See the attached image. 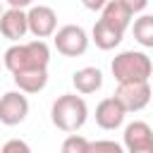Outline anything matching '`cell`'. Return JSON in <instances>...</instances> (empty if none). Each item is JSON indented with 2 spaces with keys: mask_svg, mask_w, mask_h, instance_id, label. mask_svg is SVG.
<instances>
[{
  "mask_svg": "<svg viewBox=\"0 0 153 153\" xmlns=\"http://www.w3.org/2000/svg\"><path fill=\"white\" fill-rule=\"evenodd\" d=\"M48 62H50V48L43 38H33L29 43L17 41L2 55V65L12 74L22 69H48Z\"/></svg>",
  "mask_w": 153,
  "mask_h": 153,
  "instance_id": "6da1fadb",
  "label": "cell"
},
{
  "mask_svg": "<svg viewBox=\"0 0 153 153\" xmlns=\"http://www.w3.org/2000/svg\"><path fill=\"white\" fill-rule=\"evenodd\" d=\"M50 120L65 134L79 131L88 120V105L76 93H62L50 108Z\"/></svg>",
  "mask_w": 153,
  "mask_h": 153,
  "instance_id": "7a4b0ae2",
  "label": "cell"
},
{
  "mask_svg": "<svg viewBox=\"0 0 153 153\" xmlns=\"http://www.w3.org/2000/svg\"><path fill=\"white\" fill-rule=\"evenodd\" d=\"M112 76L117 84L122 81H148L151 72H153V62L143 50H122L120 55H115L112 65Z\"/></svg>",
  "mask_w": 153,
  "mask_h": 153,
  "instance_id": "3957f363",
  "label": "cell"
},
{
  "mask_svg": "<svg viewBox=\"0 0 153 153\" xmlns=\"http://www.w3.org/2000/svg\"><path fill=\"white\" fill-rule=\"evenodd\" d=\"M53 43L57 48L60 55L65 57H79L88 50V33L76 26V24H65L60 29H55L53 33Z\"/></svg>",
  "mask_w": 153,
  "mask_h": 153,
  "instance_id": "277c9868",
  "label": "cell"
},
{
  "mask_svg": "<svg viewBox=\"0 0 153 153\" xmlns=\"http://www.w3.org/2000/svg\"><path fill=\"white\" fill-rule=\"evenodd\" d=\"M115 98L127 112H139L151 103V84L148 81H122L117 84Z\"/></svg>",
  "mask_w": 153,
  "mask_h": 153,
  "instance_id": "5b68a950",
  "label": "cell"
},
{
  "mask_svg": "<svg viewBox=\"0 0 153 153\" xmlns=\"http://www.w3.org/2000/svg\"><path fill=\"white\" fill-rule=\"evenodd\" d=\"M29 115V98L24 91H7L0 96V122L5 127H17Z\"/></svg>",
  "mask_w": 153,
  "mask_h": 153,
  "instance_id": "8992f818",
  "label": "cell"
},
{
  "mask_svg": "<svg viewBox=\"0 0 153 153\" xmlns=\"http://www.w3.org/2000/svg\"><path fill=\"white\" fill-rule=\"evenodd\" d=\"M26 26H29L31 36L50 38L57 29V14L48 5H31V10L26 12Z\"/></svg>",
  "mask_w": 153,
  "mask_h": 153,
  "instance_id": "52a82bcc",
  "label": "cell"
},
{
  "mask_svg": "<svg viewBox=\"0 0 153 153\" xmlns=\"http://www.w3.org/2000/svg\"><path fill=\"white\" fill-rule=\"evenodd\" d=\"M124 148L129 153H151L153 151V131L146 122L136 120V122H129L124 127Z\"/></svg>",
  "mask_w": 153,
  "mask_h": 153,
  "instance_id": "ba28073f",
  "label": "cell"
},
{
  "mask_svg": "<svg viewBox=\"0 0 153 153\" xmlns=\"http://www.w3.org/2000/svg\"><path fill=\"white\" fill-rule=\"evenodd\" d=\"M96 124L100 127V129H105V131H112V129H117V127H122V122H124V117H127V110L120 105V100L115 98V96H110V98H103L98 105H96Z\"/></svg>",
  "mask_w": 153,
  "mask_h": 153,
  "instance_id": "9c48e42d",
  "label": "cell"
},
{
  "mask_svg": "<svg viewBox=\"0 0 153 153\" xmlns=\"http://www.w3.org/2000/svg\"><path fill=\"white\" fill-rule=\"evenodd\" d=\"M0 33L7 38V41H22L26 33H29V26H26V12L19 10V7H10V10H2L0 14Z\"/></svg>",
  "mask_w": 153,
  "mask_h": 153,
  "instance_id": "30bf717a",
  "label": "cell"
},
{
  "mask_svg": "<svg viewBox=\"0 0 153 153\" xmlns=\"http://www.w3.org/2000/svg\"><path fill=\"white\" fill-rule=\"evenodd\" d=\"M98 12H100V19H103V22L112 24V26L120 29V31H127L129 24H131V17H134V12H131L124 2H120V0H105V5H103Z\"/></svg>",
  "mask_w": 153,
  "mask_h": 153,
  "instance_id": "8fae6325",
  "label": "cell"
},
{
  "mask_svg": "<svg viewBox=\"0 0 153 153\" xmlns=\"http://www.w3.org/2000/svg\"><path fill=\"white\" fill-rule=\"evenodd\" d=\"M122 36H124V31H120V29H115L112 24L98 19V22L93 24V29H91V38H88V41H93L100 50H112V48H117V45L122 43Z\"/></svg>",
  "mask_w": 153,
  "mask_h": 153,
  "instance_id": "7c38bea8",
  "label": "cell"
},
{
  "mask_svg": "<svg viewBox=\"0 0 153 153\" xmlns=\"http://www.w3.org/2000/svg\"><path fill=\"white\" fill-rule=\"evenodd\" d=\"M12 79H14V84H17L19 91H24V93H38L48 84V69H22V72H14Z\"/></svg>",
  "mask_w": 153,
  "mask_h": 153,
  "instance_id": "4fadbf2b",
  "label": "cell"
},
{
  "mask_svg": "<svg viewBox=\"0 0 153 153\" xmlns=\"http://www.w3.org/2000/svg\"><path fill=\"white\" fill-rule=\"evenodd\" d=\"M72 84L79 93L88 96V93H96L100 86H103V72L98 67H81L72 74Z\"/></svg>",
  "mask_w": 153,
  "mask_h": 153,
  "instance_id": "5bb4252c",
  "label": "cell"
},
{
  "mask_svg": "<svg viewBox=\"0 0 153 153\" xmlns=\"http://www.w3.org/2000/svg\"><path fill=\"white\" fill-rule=\"evenodd\" d=\"M134 38L139 45L153 48V17L151 14H141L139 19H134Z\"/></svg>",
  "mask_w": 153,
  "mask_h": 153,
  "instance_id": "9a60e30c",
  "label": "cell"
},
{
  "mask_svg": "<svg viewBox=\"0 0 153 153\" xmlns=\"http://www.w3.org/2000/svg\"><path fill=\"white\" fill-rule=\"evenodd\" d=\"M62 153H88V139L74 131L67 134V139L62 141Z\"/></svg>",
  "mask_w": 153,
  "mask_h": 153,
  "instance_id": "2e32d148",
  "label": "cell"
},
{
  "mask_svg": "<svg viewBox=\"0 0 153 153\" xmlns=\"http://www.w3.org/2000/svg\"><path fill=\"white\" fill-rule=\"evenodd\" d=\"M98 151H110V153H122V146L115 141H88V153H98Z\"/></svg>",
  "mask_w": 153,
  "mask_h": 153,
  "instance_id": "e0dca14e",
  "label": "cell"
},
{
  "mask_svg": "<svg viewBox=\"0 0 153 153\" xmlns=\"http://www.w3.org/2000/svg\"><path fill=\"white\" fill-rule=\"evenodd\" d=\"M29 153L31 148H29V143L26 141H19V139H12V141H7V143H2V153Z\"/></svg>",
  "mask_w": 153,
  "mask_h": 153,
  "instance_id": "ac0fdd59",
  "label": "cell"
},
{
  "mask_svg": "<svg viewBox=\"0 0 153 153\" xmlns=\"http://www.w3.org/2000/svg\"><path fill=\"white\" fill-rule=\"evenodd\" d=\"M120 2H124L134 14H139V12H143L146 10V5H148V0H120Z\"/></svg>",
  "mask_w": 153,
  "mask_h": 153,
  "instance_id": "d6986e66",
  "label": "cell"
},
{
  "mask_svg": "<svg viewBox=\"0 0 153 153\" xmlns=\"http://www.w3.org/2000/svg\"><path fill=\"white\" fill-rule=\"evenodd\" d=\"M81 5H84L86 10H91V12H98V10L105 5V0H81Z\"/></svg>",
  "mask_w": 153,
  "mask_h": 153,
  "instance_id": "ffe728a7",
  "label": "cell"
},
{
  "mask_svg": "<svg viewBox=\"0 0 153 153\" xmlns=\"http://www.w3.org/2000/svg\"><path fill=\"white\" fill-rule=\"evenodd\" d=\"M10 7H19V10H26V7H31L33 5V0H5Z\"/></svg>",
  "mask_w": 153,
  "mask_h": 153,
  "instance_id": "44dd1931",
  "label": "cell"
},
{
  "mask_svg": "<svg viewBox=\"0 0 153 153\" xmlns=\"http://www.w3.org/2000/svg\"><path fill=\"white\" fill-rule=\"evenodd\" d=\"M0 14H2V2H0Z\"/></svg>",
  "mask_w": 153,
  "mask_h": 153,
  "instance_id": "7402d4cb",
  "label": "cell"
},
{
  "mask_svg": "<svg viewBox=\"0 0 153 153\" xmlns=\"http://www.w3.org/2000/svg\"><path fill=\"white\" fill-rule=\"evenodd\" d=\"M0 65H2V60H0Z\"/></svg>",
  "mask_w": 153,
  "mask_h": 153,
  "instance_id": "603a6c76",
  "label": "cell"
}]
</instances>
